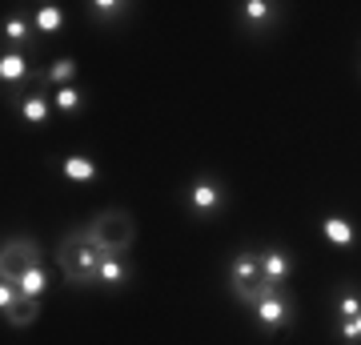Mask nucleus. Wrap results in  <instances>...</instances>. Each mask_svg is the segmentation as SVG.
Returning <instances> with one entry per match:
<instances>
[{"label":"nucleus","instance_id":"aec40b11","mask_svg":"<svg viewBox=\"0 0 361 345\" xmlns=\"http://www.w3.org/2000/svg\"><path fill=\"white\" fill-rule=\"evenodd\" d=\"M16 285H20V289H25V293L28 297H37V301H44V293H49V269H44V265H32V269H25V273H20V282H16Z\"/></svg>","mask_w":361,"mask_h":345},{"label":"nucleus","instance_id":"1a4fd4ad","mask_svg":"<svg viewBox=\"0 0 361 345\" xmlns=\"http://www.w3.org/2000/svg\"><path fill=\"white\" fill-rule=\"evenodd\" d=\"M16 116L25 121L28 128H44L56 116V109H52V97L40 85H32V89H20L16 92Z\"/></svg>","mask_w":361,"mask_h":345},{"label":"nucleus","instance_id":"f8f14e48","mask_svg":"<svg viewBox=\"0 0 361 345\" xmlns=\"http://www.w3.org/2000/svg\"><path fill=\"white\" fill-rule=\"evenodd\" d=\"M56 169H61V177L73 181V185H97V181H101V161L92 153H68Z\"/></svg>","mask_w":361,"mask_h":345},{"label":"nucleus","instance_id":"ddd939ff","mask_svg":"<svg viewBox=\"0 0 361 345\" xmlns=\"http://www.w3.org/2000/svg\"><path fill=\"white\" fill-rule=\"evenodd\" d=\"M32 80V64H28V52H16V49H4L0 52V85L4 89H20Z\"/></svg>","mask_w":361,"mask_h":345},{"label":"nucleus","instance_id":"7ed1b4c3","mask_svg":"<svg viewBox=\"0 0 361 345\" xmlns=\"http://www.w3.org/2000/svg\"><path fill=\"white\" fill-rule=\"evenodd\" d=\"M225 282H229L233 301L249 309V301H253V289L265 282V273H261V249H253V245L237 249V253H233V261H229V269H225Z\"/></svg>","mask_w":361,"mask_h":345},{"label":"nucleus","instance_id":"39448f33","mask_svg":"<svg viewBox=\"0 0 361 345\" xmlns=\"http://www.w3.org/2000/svg\"><path fill=\"white\" fill-rule=\"evenodd\" d=\"M249 313H253V321H257V329L281 333V329H289V325L297 321V301L285 293V289H273L269 297L253 301V305H249Z\"/></svg>","mask_w":361,"mask_h":345},{"label":"nucleus","instance_id":"2eb2a0df","mask_svg":"<svg viewBox=\"0 0 361 345\" xmlns=\"http://www.w3.org/2000/svg\"><path fill=\"white\" fill-rule=\"evenodd\" d=\"M322 237L334 249H353L357 245V225L345 213H329V217H322Z\"/></svg>","mask_w":361,"mask_h":345},{"label":"nucleus","instance_id":"6ab92c4d","mask_svg":"<svg viewBox=\"0 0 361 345\" xmlns=\"http://www.w3.org/2000/svg\"><path fill=\"white\" fill-rule=\"evenodd\" d=\"M49 97H52V109H56V116H80L85 109H89V97H85V89H77V85L56 89V92H49Z\"/></svg>","mask_w":361,"mask_h":345},{"label":"nucleus","instance_id":"f257e3e1","mask_svg":"<svg viewBox=\"0 0 361 345\" xmlns=\"http://www.w3.org/2000/svg\"><path fill=\"white\" fill-rule=\"evenodd\" d=\"M101 261H104V253L89 241L85 225L68 229L65 237H61V245H56V265H61L68 285H80V289H85V285H97Z\"/></svg>","mask_w":361,"mask_h":345},{"label":"nucleus","instance_id":"412c9836","mask_svg":"<svg viewBox=\"0 0 361 345\" xmlns=\"http://www.w3.org/2000/svg\"><path fill=\"white\" fill-rule=\"evenodd\" d=\"M361 313V293L357 289H345V293L337 297V321H357Z\"/></svg>","mask_w":361,"mask_h":345},{"label":"nucleus","instance_id":"4468645a","mask_svg":"<svg viewBox=\"0 0 361 345\" xmlns=\"http://www.w3.org/2000/svg\"><path fill=\"white\" fill-rule=\"evenodd\" d=\"M77 73H80V64L73 61V56H56V61L44 68L37 77V85L44 92H56V89H68V85H77Z\"/></svg>","mask_w":361,"mask_h":345},{"label":"nucleus","instance_id":"f3484780","mask_svg":"<svg viewBox=\"0 0 361 345\" xmlns=\"http://www.w3.org/2000/svg\"><path fill=\"white\" fill-rule=\"evenodd\" d=\"M32 16V28H37V37H56L61 28H65V8L61 4H52V0H40L28 8Z\"/></svg>","mask_w":361,"mask_h":345},{"label":"nucleus","instance_id":"20e7f679","mask_svg":"<svg viewBox=\"0 0 361 345\" xmlns=\"http://www.w3.org/2000/svg\"><path fill=\"white\" fill-rule=\"evenodd\" d=\"M180 201H185V209H189L193 217L213 221L217 213H225V205H229V189H225V185H221L217 177H209V173H201V177H193L189 185H185V193H180Z\"/></svg>","mask_w":361,"mask_h":345},{"label":"nucleus","instance_id":"6e6552de","mask_svg":"<svg viewBox=\"0 0 361 345\" xmlns=\"http://www.w3.org/2000/svg\"><path fill=\"white\" fill-rule=\"evenodd\" d=\"M0 313H4L8 325L25 329V325H32V321L40 317V301L37 297H28L16 282H0Z\"/></svg>","mask_w":361,"mask_h":345},{"label":"nucleus","instance_id":"9d476101","mask_svg":"<svg viewBox=\"0 0 361 345\" xmlns=\"http://www.w3.org/2000/svg\"><path fill=\"white\" fill-rule=\"evenodd\" d=\"M0 37H4V49H16V52H28L32 40H37V28H32V16L28 8H13L0 25Z\"/></svg>","mask_w":361,"mask_h":345},{"label":"nucleus","instance_id":"5701e85b","mask_svg":"<svg viewBox=\"0 0 361 345\" xmlns=\"http://www.w3.org/2000/svg\"><path fill=\"white\" fill-rule=\"evenodd\" d=\"M357 333H361V313H357Z\"/></svg>","mask_w":361,"mask_h":345},{"label":"nucleus","instance_id":"dca6fc26","mask_svg":"<svg viewBox=\"0 0 361 345\" xmlns=\"http://www.w3.org/2000/svg\"><path fill=\"white\" fill-rule=\"evenodd\" d=\"M129 13H133V4H125V0H89V4H85V16H89L97 28L121 25Z\"/></svg>","mask_w":361,"mask_h":345},{"label":"nucleus","instance_id":"a211bd4d","mask_svg":"<svg viewBox=\"0 0 361 345\" xmlns=\"http://www.w3.org/2000/svg\"><path fill=\"white\" fill-rule=\"evenodd\" d=\"M129 282H133L129 257H104L101 273H97V285H104V289H125Z\"/></svg>","mask_w":361,"mask_h":345},{"label":"nucleus","instance_id":"9b49d317","mask_svg":"<svg viewBox=\"0 0 361 345\" xmlns=\"http://www.w3.org/2000/svg\"><path fill=\"white\" fill-rule=\"evenodd\" d=\"M293 253L285 249V245H269V249H261V273H265V282L273 285H289V277H293Z\"/></svg>","mask_w":361,"mask_h":345},{"label":"nucleus","instance_id":"f03ea898","mask_svg":"<svg viewBox=\"0 0 361 345\" xmlns=\"http://www.w3.org/2000/svg\"><path fill=\"white\" fill-rule=\"evenodd\" d=\"M89 241L101 249L104 257H129L133 241H137V221L125 213V209H104L85 225Z\"/></svg>","mask_w":361,"mask_h":345},{"label":"nucleus","instance_id":"0eeeda50","mask_svg":"<svg viewBox=\"0 0 361 345\" xmlns=\"http://www.w3.org/2000/svg\"><path fill=\"white\" fill-rule=\"evenodd\" d=\"M32 265H44V253L32 237H8L0 249V282H20V273Z\"/></svg>","mask_w":361,"mask_h":345},{"label":"nucleus","instance_id":"4be33fe9","mask_svg":"<svg viewBox=\"0 0 361 345\" xmlns=\"http://www.w3.org/2000/svg\"><path fill=\"white\" fill-rule=\"evenodd\" d=\"M337 329H341V341H345V345H361L357 321H337Z\"/></svg>","mask_w":361,"mask_h":345},{"label":"nucleus","instance_id":"423d86ee","mask_svg":"<svg viewBox=\"0 0 361 345\" xmlns=\"http://www.w3.org/2000/svg\"><path fill=\"white\" fill-rule=\"evenodd\" d=\"M233 20L245 37H265V32L281 25V4L277 0H241L233 8Z\"/></svg>","mask_w":361,"mask_h":345}]
</instances>
